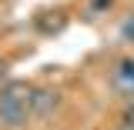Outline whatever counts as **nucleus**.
<instances>
[{
    "label": "nucleus",
    "instance_id": "f257e3e1",
    "mask_svg": "<svg viewBox=\"0 0 134 130\" xmlns=\"http://www.w3.org/2000/svg\"><path fill=\"white\" fill-rule=\"evenodd\" d=\"M30 97H34V90L27 83H7L0 90V123L7 130H24L27 127V120L34 117Z\"/></svg>",
    "mask_w": 134,
    "mask_h": 130
},
{
    "label": "nucleus",
    "instance_id": "f03ea898",
    "mask_svg": "<svg viewBox=\"0 0 134 130\" xmlns=\"http://www.w3.org/2000/svg\"><path fill=\"white\" fill-rule=\"evenodd\" d=\"M111 83H114L117 94L124 97H134V57H121L111 70Z\"/></svg>",
    "mask_w": 134,
    "mask_h": 130
},
{
    "label": "nucleus",
    "instance_id": "7ed1b4c3",
    "mask_svg": "<svg viewBox=\"0 0 134 130\" xmlns=\"http://www.w3.org/2000/svg\"><path fill=\"white\" fill-rule=\"evenodd\" d=\"M57 103H60V94L50 90V87H40V90H34V97H30V110H34V117H47Z\"/></svg>",
    "mask_w": 134,
    "mask_h": 130
},
{
    "label": "nucleus",
    "instance_id": "20e7f679",
    "mask_svg": "<svg viewBox=\"0 0 134 130\" xmlns=\"http://www.w3.org/2000/svg\"><path fill=\"white\" fill-rule=\"evenodd\" d=\"M121 33H124V40H131V44H134V14L127 17V20H124V27H121Z\"/></svg>",
    "mask_w": 134,
    "mask_h": 130
},
{
    "label": "nucleus",
    "instance_id": "39448f33",
    "mask_svg": "<svg viewBox=\"0 0 134 130\" xmlns=\"http://www.w3.org/2000/svg\"><path fill=\"white\" fill-rule=\"evenodd\" d=\"M124 130H134V107L124 110Z\"/></svg>",
    "mask_w": 134,
    "mask_h": 130
},
{
    "label": "nucleus",
    "instance_id": "423d86ee",
    "mask_svg": "<svg viewBox=\"0 0 134 130\" xmlns=\"http://www.w3.org/2000/svg\"><path fill=\"white\" fill-rule=\"evenodd\" d=\"M0 73H3V60H0Z\"/></svg>",
    "mask_w": 134,
    "mask_h": 130
},
{
    "label": "nucleus",
    "instance_id": "0eeeda50",
    "mask_svg": "<svg viewBox=\"0 0 134 130\" xmlns=\"http://www.w3.org/2000/svg\"><path fill=\"white\" fill-rule=\"evenodd\" d=\"M121 130H124V127H121Z\"/></svg>",
    "mask_w": 134,
    "mask_h": 130
}]
</instances>
